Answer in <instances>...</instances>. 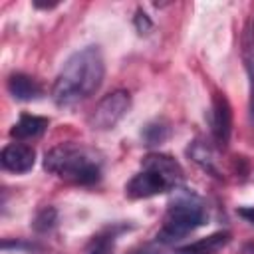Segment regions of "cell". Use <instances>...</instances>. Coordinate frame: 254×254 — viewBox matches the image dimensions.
Listing matches in <instances>:
<instances>
[{"instance_id": "cell-2", "label": "cell", "mask_w": 254, "mask_h": 254, "mask_svg": "<svg viewBox=\"0 0 254 254\" xmlns=\"http://www.w3.org/2000/svg\"><path fill=\"white\" fill-rule=\"evenodd\" d=\"M44 167L46 171L77 185H91L101 177L99 153L77 143H62L50 149L44 157Z\"/></svg>"}, {"instance_id": "cell-17", "label": "cell", "mask_w": 254, "mask_h": 254, "mask_svg": "<svg viewBox=\"0 0 254 254\" xmlns=\"http://www.w3.org/2000/svg\"><path fill=\"white\" fill-rule=\"evenodd\" d=\"M131 254H161L155 246H151V244H145V246H139L137 250H133Z\"/></svg>"}, {"instance_id": "cell-9", "label": "cell", "mask_w": 254, "mask_h": 254, "mask_svg": "<svg viewBox=\"0 0 254 254\" xmlns=\"http://www.w3.org/2000/svg\"><path fill=\"white\" fill-rule=\"evenodd\" d=\"M189 157L206 173L214 175V177H220V171H218V163H216V157H214V151L210 149V145L202 143V141H192L187 149Z\"/></svg>"}, {"instance_id": "cell-6", "label": "cell", "mask_w": 254, "mask_h": 254, "mask_svg": "<svg viewBox=\"0 0 254 254\" xmlns=\"http://www.w3.org/2000/svg\"><path fill=\"white\" fill-rule=\"evenodd\" d=\"M232 133V107L222 93H216L212 99V137L220 149L228 147Z\"/></svg>"}, {"instance_id": "cell-5", "label": "cell", "mask_w": 254, "mask_h": 254, "mask_svg": "<svg viewBox=\"0 0 254 254\" xmlns=\"http://www.w3.org/2000/svg\"><path fill=\"white\" fill-rule=\"evenodd\" d=\"M131 109V95L125 89H115L107 93L99 103L93 107L89 115V125L95 131H109L113 129Z\"/></svg>"}, {"instance_id": "cell-10", "label": "cell", "mask_w": 254, "mask_h": 254, "mask_svg": "<svg viewBox=\"0 0 254 254\" xmlns=\"http://www.w3.org/2000/svg\"><path fill=\"white\" fill-rule=\"evenodd\" d=\"M48 129V119L38 115H22L18 123L10 129V135L16 139H34Z\"/></svg>"}, {"instance_id": "cell-15", "label": "cell", "mask_w": 254, "mask_h": 254, "mask_svg": "<svg viewBox=\"0 0 254 254\" xmlns=\"http://www.w3.org/2000/svg\"><path fill=\"white\" fill-rule=\"evenodd\" d=\"M54 222H56V210L54 208H44L38 214L34 226H36V230H50L54 226Z\"/></svg>"}, {"instance_id": "cell-3", "label": "cell", "mask_w": 254, "mask_h": 254, "mask_svg": "<svg viewBox=\"0 0 254 254\" xmlns=\"http://www.w3.org/2000/svg\"><path fill=\"white\" fill-rule=\"evenodd\" d=\"M183 181L181 165L169 155H149L143 159V171L137 173L125 187L131 198H149L175 189Z\"/></svg>"}, {"instance_id": "cell-11", "label": "cell", "mask_w": 254, "mask_h": 254, "mask_svg": "<svg viewBox=\"0 0 254 254\" xmlns=\"http://www.w3.org/2000/svg\"><path fill=\"white\" fill-rule=\"evenodd\" d=\"M228 242V234L226 232H216L208 238H202L187 248H181L177 254H212L214 250H218L220 246H224Z\"/></svg>"}, {"instance_id": "cell-18", "label": "cell", "mask_w": 254, "mask_h": 254, "mask_svg": "<svg viewBox=\"0 0 254 254\" xmlns=\"http://www.w3.org/2000/svg\"><path fill=\"white\" fill-rule=\"evenodd\" d=\"M34 6H36V8H42V10H50V8H56V6H58V0H54V2H42V0H34Z\"/></svg>"}, {"instance_id": "cell-12", "label": "cell", "mask_w": 254, "mask_h": 254, "mask_svg": "<svg viewBox=\"0 0 254 254\" xmlns=\"http://www.w3.org/2000/svg\"><path fill=\"white\" fill-rule=\"evenodd\" d=\"M246 69H248V77H250V113L254 117V46H246Z\"/></svg>"}, {"instance_id": "cell-13", "label": "cell", "mask_w": 254, "mask_h": 254, "mask_svg": "<svg viewBox=\"0 0 254 254\" xmlns=\"http://www.w3.org/2000/svg\"><path fill=\"white\" fill-rule=\"evenodd\" d=\"M113 250V236H97L89 244L87 254H111Z\"/></svg>"}, {"instance_id": "cell-4", "label": "cell", "mask_w": 254, "mask_h": 254, "mask_svg": "<svg viewBox=\"0 0 254 254\" xmlns=\"http://www.w3.org/2000/svg\"><path fill=\"white\" fill-rule=\"evenodd\" d=\"M206 220V210L194 194H181L175 198L165 214V222L157 234L161 242H177L202 226Z\"/></svg>"}, {"instance_id": "cell-16", "label": "cell", "mask_w": 254, "mask_h": 254, "mask_svg": "<svg viewBox=\"0 0 254 254\" xmlns=\"http://www.w3.org/2000/svg\"><path fill=\"white\" fill-rule=\"evenodd\" d=\"M238 214H240L246 222L254 224V206H242V208H238Z\"/></svg>"}, {"instance_id": "cell-8", "label": "cell", "mask_w": 254, "mask_h": 254, "mask_svg": "<svg viewBox=\"0 0 254 254\" xmlns=\"http://www.w3.org/2000/svg\"><path fill=\"white\" fill-rule=\"evenodd\" d=\"M8 91L20 99V101H30V99H36L42 95V87L36 79H32L30 75H24V73H14L10 75L8 79Z\"/></svg>"}, {"instance_id": "cell-14", "label": "cell", "mask_w": 254, "mask_h": 254, "mask_svg": "<svg viewBox=\"0 0 254 254\" xmlns=\"http://www.w3.org/2000/svg\"><path fill=\"white\" fill-rule=\"evenodd\" d=\"M143 135H145V139H147L149 145H155V143H161L169 135V129L165 125H147V129H145Z\"/></svg>"}, {"instance_id": "cell-1", "label": "cell", "mask_w": 254, "mask_h": 254, "mask_svg": "<svg viewBox=\"0 0 254 254\" xmlns=\"http://www.w3.org/2000/svg\"><path fill=\"white\" fill-rule=\"evenodd\" d=\"M105 75L103 54L97 46H87L71 54L52 87V97L60 107H73L93 95Z\"/></svg>"}, {"instance_id": "cell-7", "label": "cell", "mask_w": 254, "mask_h": 254, "mask_svg": "<svg viewBox=\"0 0 254 254\" xmlns=\"http://www.w3.org/2000/svg\"><path fill=\"white\" fill-rule=\"evenodd\" d=\"M0 163L10 173H28L36 163V151L26 143H10L2 149Z\"/></svg>"}]
</instances>
